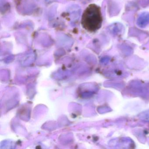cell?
Segmentation results:
<instances>
[{"label": "cell", "mask_w": 149, "mask_h": 149, "mask_svg": "<svg viewBox=\"0 0 149 149\" xmlns=\"http://www.w3.org/2000/svg\"><path fill=\"white\" fill-rule=\"evenodd\" d=\"M102 22L101 8L95 4L89 5L82 16L81 24L83 28L90 33H95L101 28Z\"/></svg>", "instance_id": "obj_1"}]
</instances>
